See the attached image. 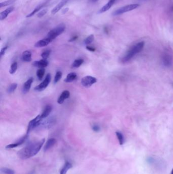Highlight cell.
<instances>
[{
	"mask_svg": "<svg viewBox=\"0 0 173 174\" xmlns=\"http://www.w3.org/2000/svg\"><path fill=\"white\" fill-rule=\"evenodd\" d=\"M45 139H43L38 142L31 143L24 148L19 150L18 156L21 159H27L36 155L40 151L44 144Z\"/></svg>",
	"mask_w": 173,
	"mask_h": 174,
	"instance_id": "cell-1",
	"label": "cell"
},
{
	"mask_svg": "<svg viewBox=\"0 0 173 174\" xmlns=\"http://www.w3.org/2000/svg\"><path fill=\"white\" fill-rule=\"evenodd\" d=\"M145 43L144 41H141L134 45L127 50L125 55L122 58V61L123 63L129 62L136 55L142 51L144 47Z\"/></svg>",
	"mask_w": 173,
	"mask_h": 174,
	"instance_id": "cell-2",
	"label": "cell"
},
{
	"mask_svg": "<svg viewBox=\"0 0 173 174\" xmlns=\"http://www.w3.org/2000/svg\"><path fill=\"white\" fill-rule=\"evenodd\" d=\"M65 28L66 27L64 26V24H60L59 26H57L56 27L53 29L52 30L50 31L47 34V35L46 37L51 39L52 41H53L54 39H55L56 37L63 33L65 30Z\"/></svg>",
	"mask_w": 173,
	"mask_h": 174,
	"instance_id": "cell-3",
	"label": "cell"
},
{
	"mask_svg": "<svg viewBox=\"0 0 173 174\" xmlns=\"http://www.w3.org/2000/svg\"><path fill=\"white\" fill-rule=\"evenodd\" d=\"M139 6L140 5L138 4H129V5L124 6L114 11L112 13V15L113 16L122 15L124 13H126L129 11H132L133 10L138 8Z\"/></svg>",
	"mask_w": 173,
	"mask_h": 174,
	"instance_id": "cell-4",
	"label": "cell"
},
{
	"mask_svg": "<svg viewBox=\"0 0 173 174\" xmlns=\"http://www.w3.org/2000/svg\"><path fill=\"white\" fill-rule=\"evenodd\" d=\"M42 119L41 118V115H38L37 117H35V118L33 119V120H31V121H30V122L29 123V124H28L26 134H29V133H30L31 130L34 129V128H36L37 127H38L40 125H41V123L42 122Z\"/></svg>",
	"mask_w": 173,
	"mask_h": 174,
	"instance_id": "cell-5",
	"label": "cell"
},
{
	"mask_svg": "<svg viewBox=\"0 0 173 174\" xmlns=\"http://www.w3.org/2000/svg\"><path fill=\"white\" fill-rule=\"evenodd\" d=\"M51 77L50 74H47L44 81L42 83H41L40 84H39V85L35 87L34 90L35 91H38V92L43 91L44 90L46 89L48 85L51 82Z\"/></svg>",
	"mask_w": 173,
	"mask_h": 174,
	"instance_id": "cell-6",
	"label": "cell"
},
{
	"mask_svg": "<svg viewBox=\"0 0 173 174\" xmlns=\"http://www.w3.org/2000/svg\"><path fill=\"white\" fill-rule=\"evenodd\" d=\"M97 79L94 77L91 76H86L82 78L81 83L83 86L86 88L91 87L92 85L97 82Z\"/></svg>",
	"mask_w": 173,
	"mask_h": 174,
	"instance_id": "cell-7",
	"label": "cell"
},
{
	"mask_svg": "<svg viewBox=\"0 0 173 174\" xmlns=\"http://www.w3.org/2000/svg\"><path fill=\"white\" fill-rule=\"evenodd\" d=\"M28 138V134H26L24 137H21L20 139H19L18 141L16 142L15 143H13V144H11L8 145L7 146H6V149H12L16 148L17 147L19 146L20 145L23 144L26 141V139Z\"/></svg>",
	"mask_w": 173,
	"mask_h": 174,
	"instance_id": "cell-8",
	"label": "cell"
},
{
	"mask_svg": "<svg viewBox=\"0 0 173 174\" xmlns=\"http://www.w3.org/2000/svg\"><path fill=\"white\" fill-rule=\"evenodd\" d=\"M162 62L164 66L167 67L171 66L172 64V56L168 53L164 54L162 57Z\"/></svg>",
	"mask_w": 173,
	"mask_h": 174,
	"instance_id": "cell-9",
	"label": "cell"
},
{
	"mask_svg": "<svg viewBox=\"0 0 173 174\" xmlns=\"http://www.w3.org/2000/svg\"><path fill=\"white\" fill-rule=\"evenodd\" d=\"M52 41L51 39L46 37L45 38L40 40L35 43V46L36 47H42L49 45Z\"/></svg>",
	"mask_w": 173,
	"mask_h": 174,
	"instance_id": "cell-10",
	"label": "cell"
},
{
	"mask_svg": "<svg viewBox=\"0 0 173 174\" xmlns=\"http://www.w3.org/2000/svg\"><path fill=\"white\" fill-rule=\"evenodd\" d=\"M32 65L34 66L38 67L40 68H44L48 65V62L46 59L41 60L40 61L34 62Z\"/></svg>",
	"mask_w": 173,
	"mask_h": 174,
	"instance_id": "cell-11",
	"label": "cell"
},
{
	"mask_svg": "<svg viewBox=\"0 0 173 174\" xmlns=\"http://www.w3.org/2000/svg\"><path fill=\"white\" fill-rule=\"evenodd\" d=\"M70 93L68 90H64L61 93V95L59 96V98L57 100L58 104H62L64 102V100L70 97Z\"/></svg>",
	"mask_w": 173,
	"mask_h": 174,
	"instance_id": "cell-12",
	"label": "cell"
},
{
	"mask_svg": "<svg viewBox=\"0 0 173 174\" xmlns=\"http://www.w3.org/2000/svg\"><path fill=\"white\" fill-rule=\"evenodd\" d=\"M33 78H31L24 83L23 88H22V92L26 94L30 91L31 84L33 83Z\"/></svg>",
	"mask_w": 173,
	"mask_h": 174,
	"instance_id": "cell-13",
	"label": "cell"
},
{
	"mask_svg": "<svg viewBox=\"0 0 173 174\" xmlns=\"http://www.w3.org/2000/svg\"><path fill=\"white\" fill-rule=\"evenodd\" d=\"M56 142V141L54 138H51V139H49L48 141H47V142L44 147V151L45 152H46L47 151H48L52 148L55 145Z\"/></svg>",
	"mask_w": 173,
	"mask_h": 174,
	"instance_id": "cell-14",
	"label": "cell"
},
{
	"mask_svg": "<svg viewBox=\"0 0 173 174\" xmlns=\"http://www.w3.org/2000/svg\"><path fill=\"white\" fill-rule=\"evenodd\" d=\"M116 0H110L109 2L107 3L99 11V13H102L106 12L108 10L110 9L111 7L114 5V3L116 2Z\"/></svg>",
	"mask_w": 173,
	"mask_h": 174,
	"instance_id": "cell-15",
	"label": "cell"
},
{
	"mask_svg": "<svg viewBox=\"0 0 173 174\" xmlns=\"http://www.w3.org/2000/svg\"><path fill=\"white\" fill-rule=\"evenodd\" d=\"M68 1L69 0H63L61 2H59V3L57 4V5L52 10V14H55V13H56L57 12H59L62 8L63 6H64L66 4V3L68 2Z\"/></svg>",
	"mask_w": 173,
	"mask_h": 174,
	"instance_id": "cell-16",
	"label": "cell"
},
{
	"mask_svg": "<svg viewBox=\"0 0 173 174\" xmlns=\"http://www.w3.org/2000/svg\"><path fill=\"white\" fill-rule=\"evenodd\" d=\"M72 167L73 165L72 163L68 161H65L64 165H63L60 171V174H66L68 171L72 168Z\"/></svg>",
	"mask_w": 173,
	"mask_h": 174,
	"instance_id": "cell-17",
	"label": "cell"
},
{
	"mask_svg": "<svg viewBox=\"0 0 173 174\" xmlns=\"http://www.w3.org/2000/svg\"><path fill=\"white\" fill-rule=\"evenodd\" d=\"M14 9V7H11L8 8L6 9L5 10L2 12L0 13V19L2 21L4 20L6 18H7L8 15L10 13H11L12 11Z\"/></svg>",
	"mask_w": 173,
	"mask_h": 174,
	"instance_id": "cell-18",
	"label": "cell"
},
{
	"mask_svg": "<svg viewBox=\"0 0 173 174\" xmlns=\"http://www.w3.org/2000/svg\"><path fill=\"white\" fill-rule=\"evenodd\" d=\"M77 74L75 72H71L69 73L66 76V79L64 80V82L66 83H70L74 81L77 78Z\"/></svg>",
	"mask_w": 173,
	"mask_h": 174,
	"instance_id": "cell-19",
	"label": "cell"
},
{
	"mask_svg": "<svg viewBox=\"0 0 173 174\" xmlns=\"http://www.w3.org/2000/svg\"><path fill=\"white\" fill-rule=\"evenodd\" d=\"M23 61L26 62H30L31 61V53L29 50L24 51L22 54Z\"/></svg>",
	"mask_w": 173,
	"mask_h": 174,
	"instance_id": "cell-20",
	"label": "cell"
},
{
	"mask_svg": "<svg viewBox=\"0 0 173 174\" xmlns=\"http://www.w3.org/2000/svg\"><path fill=\"white\" fill-rule=\"evenodd\" d=\"M52 111V107L49 105L46 106L45 108L43 110L42 114L41 115V118H46V117H48L49 115L51 113Z\"/></svg>",
	"mask_w": 173,
	"mask_h": 174,
	"instance_id": "cell-21",
	"label": "cell"
},
{
	"mask_svg": "<svg viewBox=\"0 0 173 174\" xmlns=\"http://www.w3.org/2000/svg\"><path fill=\"white\" fill-rule=\"evenodd\" d=\"M46 2H45V3H42V4H40L38 6H37L36 8H35V9L34 10V11H32L31 13L29 14H28L27 16H26V17H32V16H33L34 15H35L36 13L38 12H39L40 10L45 5H46Z\"/></svg>",
	"mask_w": 173,
	"mask_h": 174,
	"instance_id": "cell-22",
	"label": "cell"
},
{
	"mask_svg": "<svg viewBox=\"0 0 173 174\" xmlns=\"http://www.w3.org/2000/svg\"><path fill=\"white\" fill-rule=\"evenodd\" d=\"M83 62H84V60L82 59L75 60L72 64V68H77L83 64Z\"/></svg>",
	"mask_w": 173,
	"mask_h": 174,
	"instance_id": "cell-23",
	"label": "cell"
},
{
	"mask_svg": "<svg viewBox=\"0 0 173 174\" xmlns=\"http://www.w3.org/2000/svg\"><path fill=\"white\" fill-rule=\"evenodd\" d=\"M116 136L118 139L119 143L120 145H122L124 143V135L120 132H116Z\"/></svg>",
	"mask_w": 173,
	"mask_h": 174,
	"instance_id": "cell-24",
	"label": "cell"
},
{
	"mask_svg": "<svg viewBox=\"0 0 173 174\" xmlns=\"http://www.w3.org/2000/svg\"><path fill=\"white\" fill-rule=\"evenodd\" d=\"M45 72V70L44 68H40L37 70L36 74L39 80L42 79L43 76L44 75Z\"/></svg>",
	"mask_w": 173,
	"mask_h": 174,
	"instance_id": "cell-25",
	"label": "cell"
},
{
	"mask_svg": "<svg viewBox=\"0 0 173 174\" xmlns=\"http://www.w3.org/2000/svg\"><path fill=\"white\" fill-rule=\"evenodd\" d=\"M1 172L3 174H15L14 170L7 168H2L1 169Z\"/></svg>",
	"mask_w": 173,
	"mask_h": 174,
	"instance_id": "cell-26",
	"label": "cell"
},
{
	"mask_svg": "<svg viewBox=\"0 0 173 174\" xmlns=\"http://www.w3.org/2000/svg\"><path fill=\"white\" fill-rule=\"evenodd\" d=\"M17 63L16 62H14L13 63L10 67V69L9 70L10 73L11 74H14L15 73V72L16 71L17 69Z\"/></svg>",
	"mask_w": 173,
	"mask_h": 174,
	"instance_id": "cell-27",
	"label": "cell"
},
{
	"mask_svg": "<svg viewBox=\"0 0 173 174\" xmlns=\"http://www.w3.org/2000/svg\"><path fill=\"white\" fill-rule=\"evenodd\" d=\"M15 1H16V0H8L6 1L1 2L0 3V7L2 8L3 7H5L7 6L10 5L11 4H13Z\"/></svg>",
	"mask_w": 173,
	"mask_h": 174,
	"instance_id": "cell-28",
	"label": "cell"
},
{
	"mask_svg": "<svg viewBox=\"0 0 173 174\" xmlns=\"http://www.w3.org/2000/svg\"><path fill=\"white\" fill-rule=\"evenodd\" d=\"M17 87V84L16 83H12L8 88L7 92L9 93L13 92L15 91V89H16Z\"/></svg>",
	"mask_w": 173,
	"mask_h": 174,
	"instance_id": "cell-29",
	"label": "cell"
},
{
	"mask_svg": "<svg viewBox=\"0 0 173 174\" xmlns=\"http://www.w3.org/2000/svg\"><path fill=\"white\" fill-rule=\"evenodd\" d=\"M94 40V35H90L87 37L86 39L84 40V43L85 45H88L90 44L92 41Z\"/></svg>",
	"mask_w": 173,
	"mask_h": 174,
	"instance_id": "cell-30",
	"label": "cell"
},
{
	"mask_svg": "<svg viewBox=\"0 0 173 174\" xmlns=\"http://www.w3.org/2000/svg\"><path fill=\"white\" fill-rule=\"evenodd\" d=\"M51 53V50H46L43 52L41 54V57L43 59L47 60V59L49 57Z\"/></svg>",
	"mask_w": 173,
	"mask_h": 174,
	"instance_id": "cell-31",
	"label": "cell"
},
{
	"mask_svg": "<svg viewBox=\"0 0 173 174\" xmlns=\"http://www.w3.org/2000/svg\"><path fill=\"white\" fill-rule=\"evenodd\" d=\"M61 77H62V72L61 71H57L56 73L55 77H54V83H57L59 82V80H61Z\"/></svg>",
	"mask_w": 173,
	"mask_h": 174,
	"instance_id": "cell-32",
	"label": "cell"
},
{
	"mask_svg": "<svg viewBox=\"0 0 173 174\" xmlns=\"http://www.w3.org/2000/svg\"><path fill=\"white\" fill-rule=\"evenodd\" d=\"M47 11H48V9H43L42 10H41V11H40L39 13L37 14V17H39V18H41V17H43L44 15H45L47 12Z\"/></svg>",
	"mask_w": 173,
	"mask_h": 174,
	"instance_id": "cell-33",
	"label": "cell"
},
{
	"mask_svg": "<svg viewBox=\"0 0 173 174\" xmlns=\"http://www.w3.org/2000/svg\"><path fill=\"white\" fill-rule=\"evenodd\" d=\"M7 46H5V47H4L2 48L1 50V52H0V56H1V57H2V56L5 55L6 51L7 50Z\"/></svg>",
	"mask_w": 173,
	"mask_h": 174,
	"instance_id": "cell-34",
	"label": "cell"
},
{
	"mask_svg": "<svg viewBox=\"0 0 173 174\" xmlns=\"http://www.w3.org/2000/svg\"><path fill=\"white\" fill-rule=\"evenodd\" d=\"M92 129L94 132H99L100 130V127L97 125H94V126H92Z\"/></svg>",
	"mask_w": 173,
	"mask_h": 174,
	"instance_id": "cell-35",
	"label": "cell"
},
{
	"mask_svg": "<svg viewBox=\"0 0 173 174\" xmlns=\"http://www.w3.org/2000/svg\"><path fill=\"white\" fill-rule=\"evenodd\" d=\"M86 49L87 50H89V51H90V52H94L96 50V49L94 48V47H92V46H87Z\"/></svg>",
	"mask_w": 173,
	"mask_h": 174,
	"instance_id": "cell-36",
	"label": "cell"
},
{
	"mask_svg": "<svg viewBox=\"0 0 173 174\" xmlns=\"http://www.w3.org/2000/svg\"><path fill=\"white\" fill-rule=\"evenodd\" d=\"M77 36H73L72 38H71L69 40V42H73V41H75L77 39Z\"/></svg>",
	"mask_w": 173,
	"mask_h": 174,
	"instance_id": "cell-37",
	"label": "cell"
},
{
	"mask_svg": "<svg viewBox=\"0 0 173 174\" xmlns=\"http://www.w3.org/2000/svg\"><path fill=\"white\" fill-rule=\"evenodd\" d=\"M69 8H65L64 9L62 10V13L63 14H65V13H66L68 11H69Z\"/></svg>",
	"mask_w": 173,
	"mask_h": 174,
	"instance_id": "cell-38",
	"label": "cell"
},
{
	"mask_svg": "<svg viewBox=\"0 0 173 174\" xmlns=\"http://www.w3.org/2000/svg\"><path fill=\"white\" fill-rule=\"evenodd\" d=\"M97 1H98V0H90V2H97Z\"/></svg>",
	"mask_w": 173,
	"mask_h": 174,
	"instance_id": "cell-39",
	"label": "cell"
},
{
	"mask_svg": "<svg viewBox=\"0 0 173 174\" xmlns=\"http://www.w3.org/2000/svg\"><path fill=\"white\" fill-rule=\"evenodd\" d=\"M171 174H173V168L172 170L171 173Z\"/></svg>",
	"mask_w": 173,
	"mask_h": 174,
	"instance_id": "cell-40",
	"label": "cell"
}]
</instances>
